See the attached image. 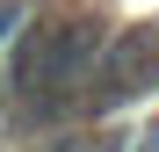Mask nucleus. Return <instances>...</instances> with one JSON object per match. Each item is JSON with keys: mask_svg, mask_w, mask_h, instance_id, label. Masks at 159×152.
Wrapping results in <instances>:
<instances>
[{"mask_svg": "<svg viewBox=\"0 0 159 152\" xmlns=\"http://www.w3.org/2000/svg\"><path fill=\"white\" fill-rule=\"evenodd\" d=\"M101 58V22L72 15V22H22L15 36V58H7V87L15 94H65L94 72Z\"/></svg>", "mask_w": 159, "mask_h": 152, "instance_id": "nucleus-1", "label": "nucleus"}, {"mask_svg": "<svg viewBox=\"0 0 159 152\" xmlns=\"http://www.w3.org/2000/svg\"><path fill=\"white\" fill-rule=\"evenodd\" d=\"M145 80H159V29H123L116 44H101V58H94L87 109H109V101L138 94Z\"/></svg>", "mask_w": 159, "mask_h": 152, "instance_id": "nucleus-2", "label": "nucleus"}, {"mask_svg": "<svg viewBox=\"0 0 159 152\" xmlns=\"http://www.w3.org/2000/svg\"><path fill=\"white\" fill-rule=\"evenodd\" d=\"M43 152H116V138H101V131H72V138H51Z\"/></svg>", "mask_w": 159, "mask_h": 152, "instance_id": "nucleus-3", "label": "nucleus"}, {"mask_svg": "<svg viewBox=\"0 0 159 152\" xmlns=\"http://www.w3.org/2000/svg\"><path fill=\"white\" fill-rule=\"evenodd\" d=\"M22 22H29V7H22V0H0V58L15 51V36H22Z\"/></svg>", "mask_w": 159, "mask_h": 152, "instance_id": "nucleus-4", "label": "nucleus"}, {"mask_svg": "<svg viewBox=\"0 0 159 152\" xmlns=\"http://www.w3.org/2000/svg\"><path fill=\"white\" fill-rule=\"evenodd\" d=\"M138 152H159V116L145 123V138H138Z\"/></svg>", "mask_w": 159, "mask_h": 152, "instance_id": "nucleus-5", "label": "nucleus"}]
</instances>
